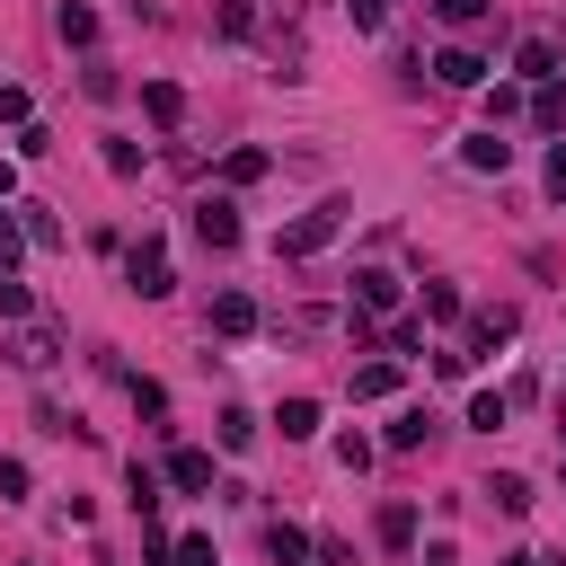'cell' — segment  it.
<instances>
[{"instance_id":"484cf974","label":"cell","mask_w":566,"mask_h":566,"mask_svg":"<svg viewBox=\"0 0 566 566\" xmlns=\"http://www.w3.org/2000/svg\"><path fill=\"white\" fill-rule=\"evenodd\" d=\"M212 27H221L230 44H248V35H256V9H248V0H221V9H212Z\"/></svg>"},{"instance_id":"b9f144b4","label":"cell","mask_w":566,"mask_h":566,"mask_svg":"<svg viewBox=\"0 0 566 566\" xmlns=\"http://www.w3.org/2000/svg\"><path fill=\"white\" fill-rule=\"evenodd\" d=\"M495 566H539V557H531V548H513V557H495Z\"/></svg>"},{"instance_id":"ffe728a7","label":"cell","mask_w":566,"mask_h":566,"mask_svg":"<svg viewBox=\"0 0 566 566\" xmlns=\"http://www.w3.org/2000/svg\"><path fill=\"white\" fill-rule=\"evenodd\" d=\"M531 124H539V133H566V88H557V80L531 88Z\"/></svg>"},{"instance_id":"cb8c5ba5","label":"cell","mask_w":566,"mask_h":566,"mask_svg":"<svg viewBox=\"0 0 566 566\" xmlns=\"http://www.w3.org/2000/svg\"><path fill=\"white\" fill-rule=\"evenodd\" d=\"M124 486H133V513L150 522V513H159V469H142V460H133V469H124Z\"/></svg>"},{"instance_id":"836d02e7","label":"cell","mask_w":566,"mask_h":566,"mask_svg":"<svg viewBox=\"0 0 566 566\" xmlns=\"http://www.w3.org/2000/svg\"><path fill=\"white\" fill-rule=\"evenodd\" d=\"M469 424H478V433H495V424H504V398H495V389H478V398H469Z\"/></svg>"},{"instance_id":"f1b7e54d","label":"cell","mask_w":566,"mask_h":566,"mask_svg":"<svg viewBox=\"0 0 566 566\" xmlns=\"http://www.w3.org/2000/svg\"><path fill=\"white\" fill-rule=\"evenodd\" d=\"M336 469L363 478V469H371V442H363V433H336Z\"/></svg>"},{"instance_id":"8992f818","label":"cell","mask_w":566,"mask_h":566,"mask_svg":"<svg viewBox=\"0 0 566 566\" xmlns=\"http://www.w3.org/2000/svg\"><path fill=\"white\" fill-rule=\"evenodd\" d=\"M212 336H230V345H239V336H256V301H248L239 283H230V292H212Z\"/></svg>"},{"instance_id":"7a4b0ae2","label":"cell","mask_w":566,"mask_h":566,"mask_svg":"<svg viewBox=\"0 0 566 566\" xmlns=\"http://www.w3.org/2000/svg\"><path fill=\"white\" fill-rule=\"evenodd\" d=\"M124 283H133L142 301H168V292H177V265H168V239H150V230H142V239L124 248Z\"/></svg>"},{"instance_id":"8d00e7d4","label":"cell","mask_w":566,"mask_h":566,"mask_svg":"<svg viewBox=\"0 0 566 566\" xmlns=\"http://www.w3.org/2000/svg\"><path fill=\"white\" fill-rule=\"evenodd\" d=\"M35 433H80V416H62L53 398H35Z\"/></svg>"},{"instance_id":"83f0119b","label":"cell","mask_w":566,"mask_h":566,"mask_svg":"<svg viewBox=\"0 0 566 566\" xmlns=\"http://www.w3.org/2000/svg\"><path fill=\"white\" fill-rule=\"evenodd\" d=\"M18 256H27V221L0 212V274H18Z\"/></svg>"},{"instance_id":"9a60e30c","label":"cell","mask_w":566,"mask_h":566,"mask_svg":"<svg viewBox=\"0 0 566 566\" xmlns=\"http://www.w3.org/2000/svg\"><path fill=\"white\" fill-rule=\"evenodd\" d=\"M486 504H495V513H531L539 495H531V478H513V469H495V478H486Z\"/></svg>"},{"instance_id":"ac0fdd59","label":"cell","mask_w":566,"mask_h":566,"mask_svg":"<svg viewBox=\"0 0 566 566\" xmlns=\"http://www.w3.org/2000/svg\"><path fill=\"white\" fill-rule=\"evenodd\" d=\"M274 424H283V442H310V433H318V398H283Z\"/></svg>"},{"instance_id":"5bb4252c","label":"cell","mask_w":566,"mask_h":566,"mask_svg":"<svg viewBox=\"0 0 566 566\" xmlns=\"http://www.w3.org/2000/svg\"><path fill=\"white\" fill-rule=\"evenodd\" d=\"M53 35H62V44H97V9H88V0H62V9H53Z\"/></svg>"},{"instance_id":"4316f807","label":"cell","mask_w":566,"mask_h":566,"mask_svg":"<svg viewBox=\"0 0 566 566\" xmlns=\"http://www.w3.org/2000/svg\"><path fill=\"white\" fill-rule=\"evenodd\" d=\"M0 124H18V133H27V124H35V97H27V88H18V80H0Z\"/></svg>"},{"instance_id":"f546056e","label":"cell","mask_w":566,"mask_h":566,"mask_svg":"<svg viewBox=\"0 0 566 566\" xmlns=\"http://www.w3.org/2000/svg\"><path fill=\"white\" fill-rule=\"evenodd\" d=\"M0 318H35V292L18 274H0Z\"/></svg>"},{"instance_id":"d6986e66","label":"cell","mask_w":566,"mask_h":566,"mask_svg":"<svg viewBox=\"0 0 566 566\" xmlns=\"http://www.w3.org/2000/svg\"><path fill=\"white\" fill-rule=\"evenodd\" d=\"M424 433H433L424 407H398V416H389V451H424Z\"/></svg>"},{"instance_id":"7c38bea8","label":"cell","mask_w":566,"mask_h":566,"mask_svg":"<svg viewBox=\"0 0 566 566\" xmlns=\"http://www.w3.org/2000/svg\"><path fill=\"white\" fill-rule=\"evenodd\" d=\"M265 557H274V566H301V557H318V539H310L301 522H265Z\"/></svg>"},{"instance_id":"e0dca14e","label":"cell","mask_w":566,"mask_h":566,"mask_svg":"<svg viewBox=\"0 0 566 566\" xmlns=\"http://www.w3.org/2000/svg\"><path fill=\"white\" fill-rule=\"evenodd\" d=\"M18 363H27V371H53V363H62V336H53V327H27V336H18Z\"/></svg>"},{"instance_id":"d590c367","label":"cell","mask_w":566,"mask_h":566,"mask_svg":"<svg viewBox=\"0 0 566 566\" xmlns=\"http://www.w3.org/2000/svg\"><path fill=\"white\" fill-rule=\"evenodd\" d=\"M424 318H460V292L451 283H424Z\"/></svg>"},{"instance_id":"6da1fadb","label":"cell","mask_w":566,"mask_h":566,"mask_svg":"<svg viewBox=\"0 0 566 566\" xmlns=\"http://www.w3.org/2000/svg\"><path fill=\"white\" fill-rule=\"evenodd\" d=\"M345 221H354V195H327V203H310L301 221H283V230H274V256H318Z\"/></svg>"},{"instance_id":"2e32d148","label":"cell","mask_w":566,"mask_h":566,"mask_svg":"<svg viewBox=\"0 0 566 566\" xmlns=\"http://www.w3.org/2000/svg\"><path fill=\"white\" fill-rule=\"evenodd\" d=\"M97 159H106V177H124V186L142 177V142H124V133H106V142H97Z\"/></svg>"},{"instance_id":"52a82bcc","label":"cell","mask_w":566,"mask_h":566,"mask_svg":"<svg viewBox=\"0 0 566 566\" xmlns=\"http://www.w3.org/2000/svg\"><path fill=\"white\" fill-rule=\"evenodd\" d=\"M433 80H442V88H486V62H478L469 44H442V53H433Z\"/></svg>"},{"instance_id":"74e56055","label":"cell","mask_w":566,"mask_h":566,"mask_svg":"<svg viewBox=\"0 0 566 566\" xmlns=\"http://www.w3.org/2000/svg\"><path fill=\"white\" fill-rule=\"evenodd\" d=\"M177 566H212V531H186L177 539Z\"/></svg>"},{"instance_id":"e575fe53","label":"cell","mask_w":566,"mask_h":566,"mask_svg":"<svg viewBox=\"0 0 566 566\" xmlns=\"http://www.w3.org/2000/svg\"><path fill=\"white\" fill-rule=\"evenodd\" d=\"M486 115H495V124H504V115H522V88H513V80H495V88H486Z\"/></svg>"},{"instance_id":"d6a6232c","label":"cell","mask_w":566,"mask_h":566,"mask_svg":"<svg viewBox=\"0 0 566 566\" xmlns=\"http://www.w3.org/2000/svg\"><path fill=\"white\" fill-rule=\"evenodd\" d=\"M124 389H133V407H142V416H168V389H159V380H142V371H133Z\"/></svg>"},{"instance_id":"9c48e42d","label":"cell","mask_w":566,"mask_h":566,"mask_svg":"<svg viewBox=\"0 0 566 566\" xmlns=\"http://www.w3.org/2000/svg\"><path fill=\"white\" fill-rule=\"evenodd\" d=\"M168 486H177V495H203V486H212V451L177 442V451H168Z\"/></svg>"},{"instance_id":"3957f363","label":"cell","mask_w":566,"mask_h":566,"mask_svg":"<svg viewBox=\"0 0 566 566\" xmlns=\"http://www.w3.org/2000/svg\"><path fill=\"white\" fill-rule=\"evenodd\" d=\"M513 80H531V88L566 80V53H557V35H522V44H513Z\"/></svg>"},{"instance_id":"60d3db41","label":"cell","mask_w":566,"mask_h":566,"mask_svg":"<svg viewBox=\"0 0 566 566\" xmlns=\"http://www.w3.org/2000/svg\"><path fill=\"white\" fill-rule=\"evenodd\" d=\"M9 195H18V159H0V203H9Z\"/></svg>"},{"instance_id":"277c9868","label":"cell","mask_w":566,"mask_h":566,"mask_svg":"<svg viewBox=\"0 0 566 566\" xmlns=\"http://www.w3.org/2000/svg\"><path fill=\"white\" fill-rule=\"evenodd\" d=\"M460 168H469V177H504V168H513V142H504L495 124H486V133H460Z\"/></svg>"},{"instance_id":"d4e9b609","label":"cell","mask_w":566,"mask_h":566,"mask_svg":"<svg viewBox=\"0 0 566 566\" xmlns=\"http://www.w3.org/2000/svg\"><path fill=\"white\" fill-rule=\"evenodd\" d=\"M416 539V504H380V548H407Z\"/></svg>"},{"instance_id":"5b68a950","label":"cell","mask_w":566,"mask_h":566,"mask_svg":"<svg viewBox=\"0 0 566 566\" xmlns=\"http://www.w3.org/2000/svg\"><path fill=\"white\" fill-rule=\"evenodd\" d=\"M195 239H203V248H239V203H230V195H203V203H195Z\"/></svg>"},{"instance_id":"f35d334b","label":"cell","mask_w":566,"mask_h":566,"mask_svg":"<svg viewBox=\"0 0 566 566\" xmlns=\"http://www.w3.org/2000/svg\"><path fill=\"white\" fill-rule=\"evenodd\" d=\"M539 177H548V195L566 203V142H548V168H539Z\"/></svg>"},{"instance_id":"8fae6325","label":"cell","mask_w":566,"mask_h":566,"mask_svg":"<svg viewBox=\"0 0 566 566\" xmlns=\"http://www.w3.org/2000/svg\"><path fill=\"white\" fill-rule=\"evenodd\" d=\"M354 310H363V318H371V310H398V274H389V265H363V274H354Z\"/></svg>"},{"instance_id":"ba28073f","label":"cell","mask_w":566,"mask_h":566,"mask_svg":"<svg viewBox=\"0 0 566 566\" xmlns=\"http://www.w3.org/2000/svg\"><path fill=\"white\" fill-rule=\"evenodd\" d=\"M142 115H150L159 133H177V124H186V88H177V80H142Z\"/></svg>"},{"instance_id":"1f68e13d","label":"cell","mask_w":566,"mask_h":566,"mask_svg":"<svg viewBox=\"0 0 566 566\" xmlns=\"http://www.w3.org/2000/svg\"><path fill=\"white\" fill-rule=\"evenodd\" d=\"M486 9H495V0H433V18H442V27H478Z\"/></svg>"},{"instance_id":"7402d4cb","label":"cell","mask_w":566,"mask_h":566,"mask_svg":"<svg viewBox=\"0 0 566 566\" xmlns=\"http://www.w3.org/2000/svg\"><path fill=\"white\" fill-rule=\"evenodd\" d=\"M354 398H398V363H363L354 371Z\"/></svg>"},{"instance_id":"4fadbf2b","label":"cell","mask_w":566,"mask_h":566,"mask_svg":"<svg viewBox=\"0 0 566 566\" xmlns=\"http://www.w3.org/2000/svg\"><path fill=\"white\" fill-rule=\"evenodd\" d=\"M495 345H513V310H478V318H469V363L495 354Z\"/></svg>"},{"instance_id":"603a6c76","label":"cell","mask_w":566,"mask_h":566,"mask_svg":"<svg viewBox=\"0 0 566 566\" xmlns=\"http://www.w3.org/2000/svg\"><path fill=\"white\" fill-rule=\"evenodd\" d=\"M212 433H221V451H248V442H256V416H248V407H221Z\"/></svg>"},{"instance_id":"30bf717a","label":"cell","mask_w":566,"mask_h":566,"mask_svg":"<svg viewBox=\"0 0 566 566\" xmlns=\"http://www.w3.org/2000/svg\"><path fill=\"white\" fill-rule=\"evenodd\" d=\"M265 168H274V150H256V142H239V150H221V186H230V195H239V186H256Z\"/></svg>"},{"instance_id":"ab89813d","label":"cell","mask_w":566,"mask_h":566,"mask_svg":"<svg viewBox=\"0 0 566 566\" xmlns=\"http://www.w3.org/2000/svg\"><path fill=\"white\" fill-rule=\"evenodd\" d=\"M424 566H460V548H451V539H433V548H424Z\"/></svg>"},{"instance_id":"4dcf8cb0","label":"cell","mask_w":566,"mask_h":566,"mask_svg":"<svg viewBox=\"0 0 566 566\" xmlns=\"http://www.w3.org/2000/svg\"><path fill=\"white\" fill-rule=\"evenodd\" d=\"M345 18H354V35H380L389 27V0H345Z\"/></svg>"},{"instance_id":"7bdbcfd3","label":"cell","mask_w":566,"mask_h":566,"mask_svg":"<svg viewBox=\"0 0 566 566\" xmlns=\"http://www.w3.org/2000/svg\"><path fill=\"white\" fill-rule=\"evenodd\" d=\"M557 478H566V451H557Z\"/></svg>"},{"instance_id":"44dd1931","label":"cell","mask_w":566,"mask_h":566,"mask_svg":"<svg viewBox=\"0 0 566 566\" xmlns=\"http://www.w3.org/2000/svg\"><path fill=\"white\" fill-rule=\"evenodd\" d=\"M18 221H27V239H35V248H62V221H53V203H18Z\"/></svg>"}]
</instances>
